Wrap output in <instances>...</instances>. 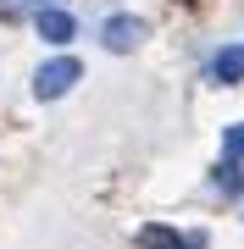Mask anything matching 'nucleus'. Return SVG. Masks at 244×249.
<instances>
[{
	"label": "nucleus",
	"instance_id": "obj_1",
	"mask_svg": "<svg viewBox=\"0 0 244 249\" xmlns=\"http://www.w3.org/2000/svg\"><path fill=\"white\" fill-rule=\"evenodd\" d=\"M73 83H78V61H73V55H56V61H45L34 72V94L39 100H61Z\"/></svg>",
	"mask_w": 244,
	"mask_h": 249
},
{
	"label": "nucleus",
	"instance_id": "obj_2",
	"mask_svg": "<svg viewBox=\"0 0 244 249\" xmlns=\"http://www.w3.org/2000/svg\"><path fill=\"white\" fill-rule=\"evenodd\" d=\"M100 39H106V50H117V55H122V50H133L139 39H145V22H139V17H111Z\"/></svg>",
	"mask_w": 244,
	"mask_h": 249
},
{
	"label": "nucleus",
	"instance_id": "obj_5",
	"mask_svg": "<svg viewBox=\"0 0 244 249\" xmlns=\"http://www.w3.org/2000/svg\"><path fill=\"white\" fill-rule=\"evenodd\" d=\"M211 188H217V194H227V199H239L244 194V172H239V160H217V172H211Z\"/></svg>",
	"mask_w": 244,
	"mask_h": 249
},
{
	"label": "nucleus",
	"instance_id": "obj_7",
	"mask_svg": "<svg viewBox=\"0 0 244 249\" xmlns=\"http://www.w3.org/2000/svg\"><path fill=\"white\" fill-rule=\"evenodd\" d=\"M222 150H227V160H239V155H244V122H233V127L222 133Z\"/></svg>",
	"mask_w": 244,
	"mask_h": 249
},
{
	"label": "nucleus",
	"instance_id": "obj_4",
	"mask_svg": "<svg viewBox=\"0 0 244 249\" xmlns=\"http://www.w3.org/2000/svg\"><path fill=\"white\" fill-rule=\"evenodd\" d=\"M73 34H78V22L67 17V11H56V6H39V39H50V45H67Z\"/></svg>",
	"mask_w": 244,
	"mask_h": 249
},
{
	"label": "nucleus",
	"instance_id": "obj_3",
	"mask_svg": "<svg viewBox=\"0 0 244 249\" xmlns=\"http://www.w3.org/2000/svg\"><path fill=\"white\" fill-rule=\"evenodd\" d=\"M211 78L217 83H244V45H222L211 55Z\"/></svg>",
	"mask_w": 244,
	"mask_h": 249
},
{
	"label": "nucleus",
	"instance_id": "obj_8",
	"mask_svg": "<svg viewBox=\"0 0 244 249\" xmlns=\"http://www.w3.org/2000/svg\"><path fill=\"white\" fill-rule=\"evenodd\" d=\"M22 6H34V0H0V11H6V17H17Z\"/></svg>",
	"mask_w": 244,
	"mask_h": 249
},
{
	"label": "nucleus",
	"instance_id": "obj_6",
	"mask_svg": "<svg viewBox=\"0 0 244 249\" xmlns=\"http://www.w3.org/2000/svg\"><path fill=\"white\" fill-rule=\"evenodd\" d=\"M139 249H183V238L172 227H139Z\"/></svg>",
	"mask_w": 244,
	"mask_h": 249
}]
</instances>
